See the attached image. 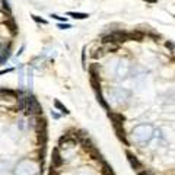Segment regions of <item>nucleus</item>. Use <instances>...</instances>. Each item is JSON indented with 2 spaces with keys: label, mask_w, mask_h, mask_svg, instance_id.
Here are the masks:
<instances>
[{
  "label": "nucleus",
  "mask_w": 175,
  "mask_h": 175,
  "mask_svg": "<svg viewBox=\"0 0 175 175\" xmlns=\"http://www.w3.org/2000/svg\"><path fill=\"white\" fill-rule=\"evenodd\" d=\"M25 114L34 115V117L43 115V107L32 95H25Z\"/></svg>",
  "instance_id": "1"
},
{
  "label": "nucleus",
  "mask_w": 175,
  "mask_h": 175,
  "mask_svg": "<svg viewBox=\"0 0 175 175\" xmlns=\"http://www.w3.org/2000/svg\"><path fill=\"white\" fill-rule=\"evenodd\" d=\"M77 144V139L76 137H71L69 134H66V136H61L60 140H59V146L60 148H64V149H70L73 146H76Z\"/></svg>",
  "instance_id": "2"
},
{
  "label": "nucleus",
  "mask_w": 175,
  "mask_h": 175,
  "mask_svg": "<svg viewBox=\"0 0 175 175\" xmlns=\"http://www.w3.org/2000/svg\"><path fill=\"white\" fill-rule=\"evenodd\" d=\"M51 156H53L51 158V166L53 168H60L61 165H63V156H61V153H60V149L59 148L53 149V155Z\"/></svg>",
  "instance_id": "3"
},
{
  "label": "nucleus",
  "mask_w": 175,
  "mask_h": 175,
  "mask_svg": "<svg viewBox=\"0 0 175 175\" xmlns=\"http://www.w3.org/2000/svg\"><path fill=\"white\" fill-rule=\"evenodd\" d=\"M126 156H127V161H128V164H130V166L133 168V169H140V168H142V162H140V161H139V159H137L131 152L127 150Z\"/></svg>",
  "instance_id": "4"
},
{
  "label": "nucleus",
  "mask_w": 175,
  "mask_h": 175,
  "mask_svg": "<svg viewBox=\"0 0 175 175\" xmlns=\"http://www.w3.org/2000/svg\"><path fill=\"white\" fill-rule=\"evenodd\" d=\"M108 117L112 120V124H120L123 126L124 124V121H126V117L120 112H108Z\"/></svg>",
  "instance_id": "5"
},
{
  "label": "nucleus",
  "mask_w": 175,
  "mask_h": 175,
  "mask_svg": "<svg viewBox=\"0 0 175 175\" xmlns=\"http://www.w3.org/2000/svg\"><path fill=\"white\" fill-rule=\"evenodd\" d=\"M112 37H114L117 44H123L128 39V35H127V32H124V31H115V32H112Z\"/></svg>",
  "instance_id": "6"
},
{
  "label": "nucleus",
  "mask_w": 175,
  "mask_h": 175,
  "mask_svg": "<svg viewBox=\"0 0 175 175\" xmlns=\"http://www.w3.org/2000/svg\"><path fill=\"white\" fill-rule=\"evenodd\" d=\"M114 130H115V133H117V136H118V139H120L121 142H124V144H128V142H127V139H126V131H124L123 126H120V124H114Z\"/></svg>",
  "instance_id": "7"
},
{
  "label": "nucleus",
  "mask_w": 175,
  "mask_h": 175,
  "mask_svg": "<svg viewBox=\"0 0 175 175\" xmlns=\"http://www.w3.org/2000/svg\"><path fill=\"white\" fill-rule=\"evenodd\" d=\"M127 35H128V39H131V41H137V43H140V41L144 39V34L140 32V31H131V32L127 34Z\"/></svg>",
  "instance_id": "8"
},
{
  "label": "nucleus",
  "mask_w": 175,
  "mask_h": 175,
  "mask_svg": "<svg viewBox=\"0 0 175 175\" xmlns=\"http://www.w3.org/2000/svg\"><path fill=\"white\" fill-rule=\"evenodd\" d=\"M80 143H82V148L85 149L86 152H89V150L93 148V143L89 137H83V139H80Z\"/></svg>",
  "instance_id": "9"
},
{
  "label": "nucleus",
  "mask_w": 175,
  "mask_h": 175,
  "mask_svg": "<svg viewBox=\"0 0 175 175\" xmlns=\"http://www.w3.org/2000/svg\"><path fill=\"white\" fill-rule=\"evenodd\" d=\"M88 153H89V156H91L92 159H95V161H102V155L99 153V150L95 148V146H93V148L91 149Z\"/></svg>",
  "instance_id": "10"
},
{
  "label": "nucleus",
  "mask_w": 175,
  "mask_h": 175,
  "mask_svg": "<svg viewBox=\"0 0 175 175\" xmlns=\"http://www.w3.org/2000/svg\"><path fill=\"white\" fill-rule=\"evenodd\" d=\"M102 174L104 175H114V171H112V168H111V165L107 164V162H104L102 161Z\"/></svg>",
  "instance_id": "11"
},
{
  "label": "nucleus",
  "mask_w": 175,
  "mask_h": 175,
  "mask_svg": "<svg viewBox=\"0 0 175 175\" xmlns=\"http://www.w3.org/2000/svg\"><path fill=\"white\" fill-rule=\"evenodd\" d=\"M67 15L71 18H75V19H86V18H89L88 13H80V12H69Z\"/></svg>",
  "instance_id": "12"
},
{
  "label": "nucleus",
  "mask_w": 175,
  "mask_h": 175,
  "mask_svg": "<svg viewBox=\"0 0 175 175\" xmlns=\"http://www.w3.org/2000/svg\"><path fill=\"white\" fill-rule=\"evenodd\" d=\"M54 107L57 109H59V111H61V112H63V114H69V112H70V111H69V109L66 108L64 105L61 104L60 101H59V99H54Z\"/></svg>",
  "instance_id": "13"
},
{
  "label": "nucleus",
  "mask_w": 175,
  "mask_h": 175,
  "mask_svg": "<svg viewBox=\"0 0 175 175\" xmlns=\"http://www.w3.org/2000/svg\"><path fill=\"white\" fill-rule=\"evenodd\" d=\"M91 85H92V88L96 91V92H101V82H99V79L91 77Z\"/></svg>",
  "instance_id": "14"
},
{
  "label": "nucleus",
  "mask_w": 175,
  "mask_h": 175,
  "mask_svg": "<svg viewBox=\"0 0 175 175\" xmlns=\"http://www.w3.org/2000/svg\"><path fill=\"white\" fill-rule=\"evenodd\" d=\"M96 98H98V102H99L101 105H102V107H104L105 109H109V108H108V104H107V102H105V99L102 98L101 92H96Z\"/></svg>",
  "instance_id": "15"
},
{
  "label": "nucleus",
  "mask_w": 175,
  "mask_h": 175,
  "mask_svg": "<svg viewBox=\"0 0 175 175\" xmlns=\"http://www.w3.org/2000/svg\"><path fill=\"white\" fill-rule=\"evenodd\" d=\"M104 51H105L104 48H98V50H95V51L92 53V57H93V59H98V57H102V55L105 54Z\"/></svg>",
  "instance_id": "16"
},
{
  "label": "nucleus",
  "mask_w": 175,
  "mask_h": 175,
  "mask_svg": "<svg viewBox=\"0 0 175 175\" xmlns=\"http://www.w3.org/2000/svg\"><path fill=\"white\" fill-rule=\"evenodd\" d=\"M31 18H32V19L37 22V23H43V25H47V23H48V22L45 21V19H43L41 16H37V15H32Z\"/></svg>",
  "instance_id": "17"
},
{
  "label": "nucleus",
  "mask_w": 175,
  "mask_h": 175,
  "mask_svg": "<svg viewBox=\"0 0 175 175\" xmlns=\"http://www.w3.org/2000/svg\"><path fill=\"white\" fill-rule=\"evenodd\" d=\"M107 51H109V53H112V51H117L118 50V44H107Z\"/></svg>",
  "instance_id": "18"
},
{
  "label": "nucleus",
  "mask_w": 175,
  "mask_h": 175,
  "mask_svg": "<svg viewBox=\"0 0 175 175\" xmlns=\"http://www.w3.org/2000/svg\"><path fill=\"white\" fill-rule=\"evenodd\" d=\"M50 18H53V19H57V21H60V22H67V18H61V16H59V15H55V13H51L50 15Z\"/></svg>",
  "instance_id": "19"
},
{
  "label": "nucleus",
  "mask_w": 175,
  "mask_h": 175,
  "mask_svg": "<svg viewBox=\"0 0 175 175\" xmlns=\"http://www.w3.org/2000/svg\"><path fill=\"white\" fill-rule=\"evenodd\" d=\"M57 26L60 28V29H70L71 25H69V23H59Z\"/></svg>",
  "instance_id": "20"
},
{
  "label": "nucleus",
  "mask_w": 175,
  "mask_h": 175,
  "mask_svg": "<svg viewBox=\"0 0 175 175\" xmlns=\"http://www.w3.org/2000/svg\"><path fill=\"white\" fill-rule=\"evenodd\" d=\"M13 70H15L13 67H10V69H3V70H0V76H3L6 73H10V71H13Z\"/></svg>",
  "instance_id": "21"
},
{
  "label": "nucleus",
  "mask_w": 175,
  "mask_h": 175,
  "mask_svg": "<svg viewBox=\"0 0 175 175\" xmlns=\"http://www.w3.org/2000/svg\"><path fill=\"white\" fill-rule=\"evenodd\" d=\"M137 175H152V172L148 169H144V171H139V174Z\"/></svg>",
  "instance_id": "22"
},
{
  "label": "nucleus",
  "mask_w": 175,
  "mask_h": 175,
  "mask_svg": "<svg viewBox=\"0 0 175 175\" xmlns=\"http://www.w3.org/2000/svg\"><path fill=\"white\" fill-rule=\"evenodd\" d=\"M165 45H166V48H169V50H174V48H175L174 43H171V41H168V43L165 44Z\"/></svg>",
  "instance_id": "23"
},
{
  "label": "nucleus",
  "mask_w": 175,
  "mask_h": 175,
  "mask_svg": "<svg viewBox=\"0 0 175 175\" xmlns=\"http://www.w3.org/2000/svg\"><path fill=\"white\" fill-rule=\"evenodd\" d=\"M143 2H146V3H156L158 0H143Z\"/></svg>",
  "instance_id": "24"
}]
</instances>
